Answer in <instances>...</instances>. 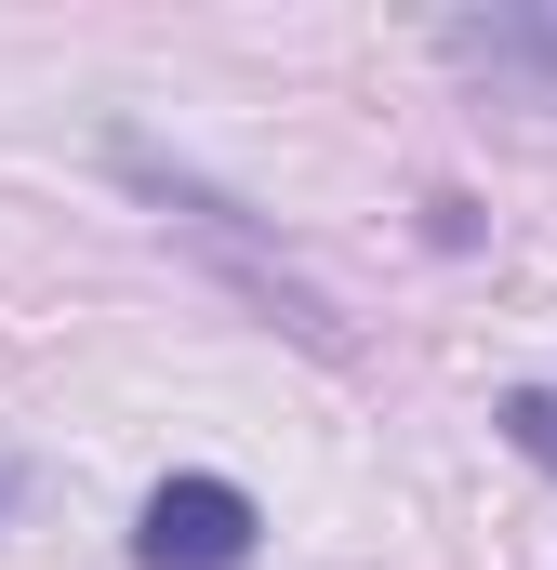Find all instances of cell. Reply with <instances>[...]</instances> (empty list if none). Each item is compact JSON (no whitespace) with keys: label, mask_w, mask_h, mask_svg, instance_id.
Returning a JSON list of instances; mask_svg holds the SVG:
<instances>
[{"label":"cell","mask_w":557,"mask_h":570,"mask_svg":"<svg viewBox=\"0 0 557 570\" xmlns=\"http://www.w3.org/2000/svg\"><path fill=\"white\" fill-rule=\"evenodd\" d=\"M107 159H120V186H134L146 213H159V226H173V239H186L213 279L253 305V318H278V332H292L305 358H332V372L359 358V345H345V305H332V292H319V279H305V266L266 239V226H253V199H226L199 159H173V146H146V134H120Z\"/></svg>","instance_id":"6da1fadb"},{"label":"cell","mask_w":557,"mask_h":570,"mask_svg":"<svg viewBox=\"0 0 557 570\" xmlns=\"http://www.w3.org/2000/svg\"><path fill=\"white\" fill-rule=\"evenodd\" d=\"M253 531H266V518H253V491H240V478H213V464L159 478V491L134 504V558H146V570H240V558H253Z\"/></svg>","instance_id":"7a4b0ae2"},{"label":"cell","mask_w":557,"mask_h":570,"mask_svg":"<svg viewBox=\"0 0 557 570\" xmlns=\"http://www.w3.org/2000/svg\"><path fill=\"white\" fill-rule=\"evenodd\" d=\"M438 53H451V67H478V80L557 94V13H451V27H438Z\"/></svg>","instance_id":"3957f363"},{"label":"cell","mask_w":557,"mask_h":570,"mask_svg":"<svg viewBox=\"0 0 557 570\" xmlns=\"http://www.w3.org/2000/svg\"><path fill=\"white\" fill-rule=\"evenodd\" d=\"M491 425H505V438L557 478V372H545V385H505V412H491Z\"/></svg>","instance_id":"277c9868"},{"label":"cell","mask_w":557,"mask_h":570,"mask_svg":"<svg viewBox=\"0 0 557 570\" xmlns=\"http://www.w3.org/2000/svg\"><path fill=\"white\" fill-rule=\"evenodd\" d=\"M13 504H27V464H13V451H0V518H13Z\"/></svg>","instance_id":"5b68a950"}]
</instances>
